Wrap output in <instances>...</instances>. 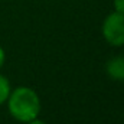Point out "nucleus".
<instances>
[{
	"mask_svg": "<svg viewBox=\"0 0 124 124\" xmlns=\"http://www.w3.org/2000/svg\"><path fill=\"white\" fill-rule=\"evenodd\" d=\"M9 114L19 123L26 124L40 114V98L38 93L26 85L16 87L10 91V95L6 101Z\"/></svg>",
	"mask_w": 124,
	"mask_h": 124,
	"instance_id": "nucleus-1",
	"label": "nucleus"
},
{
	"mask_svg": "<svg viewBox=\"0 0 124 124\" xmlns=\"http://www.w3.org/2000/svg\"><path fill=\"white\" fill-rule=\"evenodd\" d=\"M101 33L104 40L114 46L120 48L124 46V15L118 12H113L108 16H105L102 26H101Z\"/></svg>",
	"mask_w": 124,
	"mask_h": 124,
	"instance_id": "nucleus-2",
	"label": "nucleus"
},
{
	"mask_svg": "<svg viewBox=\"0 0 124 124\" xmlns=\"http://www.w3.org/2000/svg\"><path fill=\"white\" fill-rule=\"evenodd\" d=\"M105 72L114 81H124V55L111 58L105 65Z\"/></svg>",
	"mask_w": 124,
	"mask_h": 124,
	"instance_id": "nucleus-3",
	"label": "nucleus"
},
{
	"mask_svg": "<svg viewBox=\"0 0 124 124\" xmlns=\"http://www.w3.org/2000/svg\"><path fill=\"white\" fill-rule=\"evenodd\" d=\"M10 91H12L10 81H9L4 75L0 74V105H3V104L7 101V98H9V95H10Z\"/></svg>",
	"mask_w": 124,
	"mask_h": 124,
	"instance_id": "nucleus-4",
	"label": "nucleus"
},
{
	"mask_svg": "<svg viewBox=\"0 0 124 124\" xmlns=\"http://www.w3.org/2000/svg\"><path fill=\"white\" fill-rule=\"evenodd\" d=\"M113 6H114V12L124 15V0H113Z\"/></svg>",
	"mask_w": 124,
	"mask_h": 124,
	"instance_id": "nucleus-5",
	"label": "nucleus"
},
{
	"mask_svg": "<svg viewBox=\"0 0 124 124\" xmlns=\"http://www.w3.org/2000/svg\"><path fill=\"white\" fill-rule=\"evenodd\" d=\"M4 62H6V52H4V49H3V46L0 45V69L3 68V65H4Z\"/></svg>",
	"mask_w": 124,
	"mask_h": 124,
	"instance_id": "nucleus-6",
	"label": "nucleus"
},
{
	"mask_svg": "<svg viewBox=\"0 0 124 124\" xmlns=\"http://www.w3.org/2000/svg\"><path fill=\"white\" fill-rule=\"evenodd\" d=\"M26 124H48V123L43 121V120H40L39 117H36V118H33V120H31V121H28Z\"/></svg>",
	"mask_w": 124,
	"mask_h": 124,
	"instance_id": "nucleus-7",
	"label": "nucleus"
}]
</instances>
